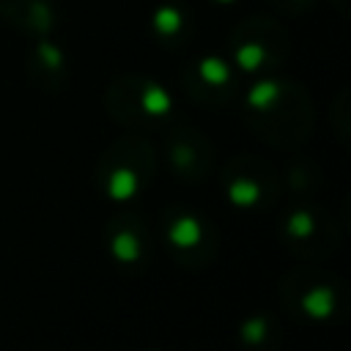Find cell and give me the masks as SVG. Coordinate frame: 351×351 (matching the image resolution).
<instances>
[{"mask_svg":"<svg viewBox=\"0 0 351 351\" xmlns=\"http://www.w3.org/2000/svg\"><path fill=\"white\" fill-rule=\"evenodd\" d=\"M123 159H118L115 151H107L104 165L99 170V181L104 186V192L112 200H129L140 192V186L145 184L148 173H151V151L148 145H143L140 140H123Z\"/></svg>","mask_w":351,"mask_h":351,"instance_id":"6da1fadb","label":"cell"},{"mask_svg":"<svg viewBox=\"0 0 351 351\" xmlns=\"http://www.w3.org/2000/svg\"><path fill=\"white\" fill-rule=\"evenodd\" d=\"M285 291L291 296L293 310H299L304 318H313V321L329 318L340 304L337 288L329 280H315L310 271H302V274L291 277Z\"/></svg>","mask_w":351,"mask_h":351,"instance_id":"7a4b0ae2","label":"cell"},{"mask_svg":"<svg viewBox=\"0 0 351 351\" xmlns=\"http://www.w3.org/2000/svg\"><path fill=\"white\" fill-rule=\"evenodd\" d=\"M225 176H228V178H225V184H228V197H230V203H236V206H244V208H247V206H258V203H263V200L271 195V189H269L271 173H269L266 167L250 173V170H247V162L236 159V162L228 167Z\"/></svg>","mask_w":351,"mask_h":351,"instance_id":"3957f363","label":"cell"},{"mask_svg":"<svg viewBox=\"0 0 351 351\" xmlns=\"http://www.w3.org/2000/svg\"><path fill=\"white\" fill-rule=\"evenodd\" d=\"M167 241L173 250L189 252V250H200L203 244H208V233L200 217L176 211L167 217Z\"/></svg>","mask_w":351,"mask_h":351,"instance_id":"277c9868","label":"cell"},{"mask_svg":"<svg viewBox=\"0 0 351 351\" xmlns=\"http://www.w3.org/2000/svg\"><path fill=\"white\" fill-rule=\"evenodd\" d=\"M167 151H170L173 167L181 176H186V178H203V173L208 167V148L203 143L197 148L195 140H184V134H173Z\"/></svg>","mask_w":351,"mask_h":351,"instance_id":"5b68a950","label":"cell"},{"mask_svg":"<svg viewBox=\"0 0 351 351\" xmlns=\"http://www.w3.org/2000/svg\"><path fill=\"white\" fill-rule=\"evenodd\" d=\"M110 255L121 263V266H134L143 258V233L137 230V225L123 222V225H112L110 233Z\"/></svg>","mask_w":351,"mask_h":351,"instance_id":"8992f818","label":"cell"},{"mask_svg":"<svg viewBox=\"0 0 351 351\" xmlns=\"http://www.w3.org/2000/svg\"><path fill=\"white\" fill-rule=\"evenodd\" d=\"M282 230H285V239H288L291 247L307 244V241H313L315 233H318V219H315V214H313L310 208H293V211L285 217Z\"/></svg>","mask_w":351,"mask_h":351,"instance_id":"52a82bcc","label":"cell"},{"mask_svg":"<svg viewBox=\"0 0 351 351\" xmlns=\"http://www.w3.org/2000/svg\"><path fill=\"white\" fill-rule=\"evenodd\" d=\"M266 337H269V321L266 318H250L244 326H241V340L247 343V346H261V343H266Z\"/></svg>","mask_w":351,"mask_h":351,"instance_id":"ba28073f","label":"cell"}]
</instances>
